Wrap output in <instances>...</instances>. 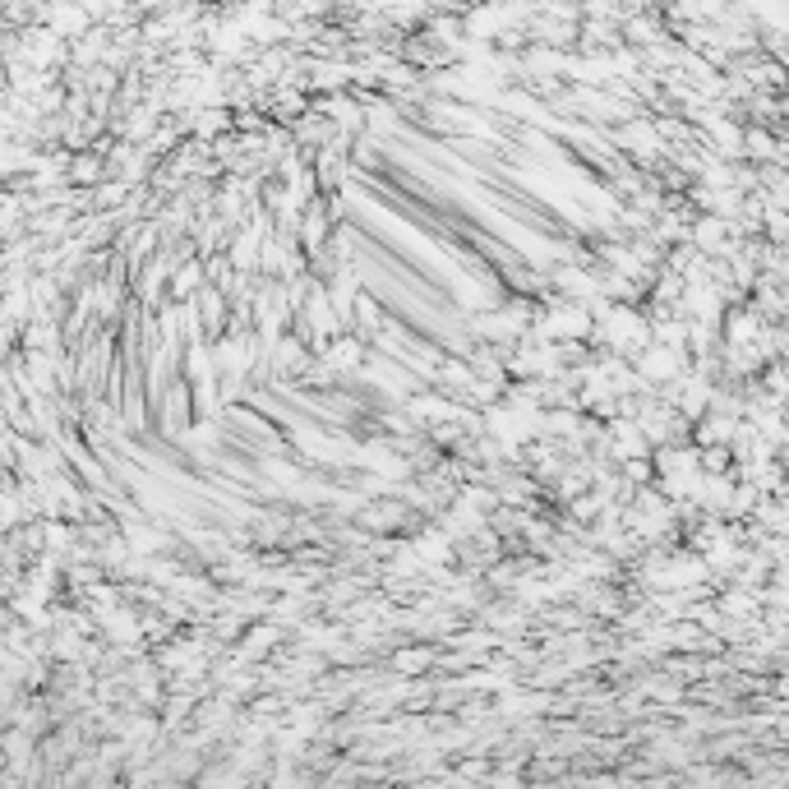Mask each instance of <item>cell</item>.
Listing matches in <instances>:
<instances>
[{
	"mask_svg": "<svg viewBox=\"0 0 789 789\" xmlns=\"http://www.w3.org/2000/svg\"><path fill=\"white\" fill-rule=\"evenodd\" d=\"M204 286H208V268H204V255H190V259H180V263H176V273H171L167 296H171V301H194Z\"/></svg>",
	"mask_w": 789,
	"mask_h": 789,
	"instance_id": "3",
	"label": "cell"
},
{
	"mask_svg": "<svg viewBox=\"0 0 789 789\" xmlns=\"http://www.w3.org/2000/svg\"><path fill=\"white\" fill-rule=\"evenodd\" d=\"M383 319H388V309H383V296L365 286V291L356 296V309H351V332H360V337L370 342V337L383 328Z\"/></svg>",
	"mask_w": 789,
	"mask_h": 789,
	"instance_id": "4",
	"label": "cell"
},
{
	"mask_svg": "<svg viewBox=\"0 0 789 789\" xmlns=\"http://www.w3.org/2000/svg\"><path fill=\"white\" fill-rule=\"evenodd\" d=\"M194 305H199V319H204L208 337H222V332L232 328V296H227L222 286H213V282H208V286L194 296Z\"/></svg>",
	"mask_w": 789,
	"mask_h": 789,
	"instance_id": "2",
	"label": "cell"
},
{
	"mask_svg": "<svg viewBox=\"0 0 789 789\" xmlns=\"http://www.w3.org/2000/svg\"><path fill=\"white\" fill-rule=\"evenodd\" d=\"M443 661V642H425V638H407V642H397L388 651V665L393 674H402V679H425V674H435Z\"/></svg>",
	"mask_w": 789,
	"mask_h": 789,
	"instance_id": "1",
	"label": "cell"
},
{
	"mask_svg": "<svg viewBox=\"0 0 789 789\" xmlns=\"http://www.w3.org/2000/svg\"><path fill=\"white\" fill-rule=\"evenodd\" d=\"M232 125H236V121L227 116V111H208V116H199V129H194V134L208 144V139H217V134H227Z\"/></svg>",
	"mask_w": 789,
	"mask_h": 789,
	"instance_id": "5",
	"label": "cell"
}]
</instances>
